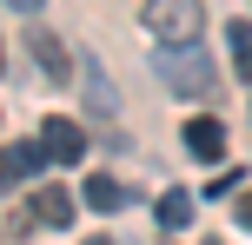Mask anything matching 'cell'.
I'll list each match as a JSON object with an SVG mask.
<instances>
[{
  "label": "cell",
  "instance_id": "e0dca14e",
  "mask_svg": "<svg viewBox=\"0 0 252 245\" xmlns=\"http://www.w3.org/2000/svg\"><path fill=\"white\" fill-rule=\"evenodd\" d=\"M0 60H7V53H0Z\"/></svg>",
  "mask_w": 252,
  "mask_h": 245
},
{
  "label": "cell",
  "instance_id": "ba28073f",
  "mask_svg": "<svg viewBox=\"0 0 252 245\" xmlns=\"http://www.w3.org/2000/svg\"><path fill=\"white\" fill-rule=\"evenodd\" d=\"M159 225H166V232H186V225H192V192L173 186V192L159 199Z\"/></svg>",
  "mask_w": 252,
  "mask_h": 245
},
{
  "label": "cell",
  "instance_id": "7a4b0ae2",
  "mask_svg": "<svg viewBox=\"0 0 252 245\" xmlns=\"http://www.w3.org/2000/svg\"><path fill=\"white\" fill-rule=\"evenodd\" d=\"M153 66H159V80H166L173 93H186V100H192V93H199V100L213 93V66H206V53H199V47H179V53H166V47H159V60H153Z\"/></svg>",
  "mask_w": 252,
  "mask_h": 245
},
{
  "label": "cell",
  "instance_id": "7c38bea8",
  "mask_svg": "<svg viewBox=\"0 0 252 245\" xmlns=\"http://www.w3.org/2000/svg\"><path fill=\"white\" fill-rule=\"evenodd\" d=\"M232 219H239L246 232H252V192H239V199H232Z\"/></svg>",
  "mask_w": 252,
  "mask_h": 245
},
{
  "label": "cell",
  "instance_id": "8992f818",
  "mask_svg": "<svg viewBox=\"0 0 252 245\" xmlns=\"http://www.w3.org/2000/svg\"><path fill=\"white\" fill-rule=\"evenodd\" d=\"M80 199H87L93 212H120V206H133V186H120V179H87Z\"/></svg>",
  "mask_w": 252,
  "mask_h": 245
},
{
  "label": "cell",
  "instance_id": "2e32d148",
  "mask_svg": "<svg viewBox=\"0 0 252 245\" xmlns=\"http://www.w3.org/2000/svg\"><path fill=\"white\" fill-rule=\"evenodd\" d=\"M206 245H219V239H206Z\"/></svg>",
  "mask_w": 252,
  "mask_h": 245
},
{
  "label": "cell",
  "instance_id": "4fadbf2b",
  "mask_svg": "<svg viewBox=\"0 0 252 245\" xmlns=\"http://www.w3.org/2000/svg\"><path fill=\"white\" fill-rule=\"evenodd\" d=\"M7 7H20V13H40V0H7Z\"/></svg>",
  "mask_w": 252,
  "mask_h": 245
},
{
  "label": "cell",
  "instance_id": "3957f363",
  "mask_svg": "<svg viewBox=\"0 0 252 245\" xmlns=\"http://www.w3.org/2000/svg\"><path fill=\"white\" fill-rule=\"evenodd\" d=\"M27 47H33V60H40V73H47L53 80V86H66V80H73V60H66V47H60V40H53L47 33V27H27Z\"/></svg>",
  "mask_w": 252,
  "mask_h": 245
},
{
  "label": "cell",
  "instance_id": "5b68a950",
  "mask_svg": "<svg viewBox=\"0 0 252 245\" xmlns=\"http://www.w3.org/2000/svg\"><path fill=\"white\" fill-rule=\"evenodd\" d=\"M186 153L206 159V166L226 159V126H219V119H186Z\"/></svg>",
  "mask_w": 252,
  "mask_h": 245
},
{
  "label": "cell",
  "instance_id": "52a82bcc",
  "mask_svg": "<svg viewBox=\"0 0 252 245\" xmlns=\"http://www.w3.org/2000/svg\"><path fill=\"white\" fill-rule=\"evenodd\" d=\"M33 219H40V225H53V232H60V225L73 219V199H66L60 186H40V199H33Z\"/></svg>",
  "mask_w": 252,
  "mask_h": 245
},
{
  "label": "cell",
  "instance_id": "9c48e42d",
  "mask_svg": "<svg viewBox=\"0 0 252 245\" xmlns=\"http://www.w3.org/2000/svg\"><path fill=\"white\" fill-rule=\"evenodd\" d=\"M27 179V166H20V153H7V146H0V192H13V186Z\"/></svg>",
  "mask_w": 252,
  "mask_h": 245
},
{
  "label": "cell",
  "instance_id": "30bf717a",
  "mask_svg": "<svg viewBox=\"0 0 252 245\" xmlns=\"http://www.w3.org/2000/svg\"><path fill=\"white\" fill-rule=\"evenodd\" d=\"M13 153H20V166H27V179H33V172L47 166V146H40V139H20V146H13Z\"/></svg>",
  "mask_w": 252,
  "mask_h": 245
},
{
  "label": "cell",
  "instance_id": "277c9868",
  "mask_svg": "<svg viewBox=\"0 0 252 245\" xmlns=\"http://www.w3.org/2000/svg\"><path fill=\"white\" fill-rule=\"evenodd\" d=\"M40 146H47V159H60V166H73V159L87 153V133H80L73 119H40Z\"/></svg>",
  "mask_w": 252,
  "mask_h": 245
},
{
  "label": "cell",
  "instance_id": "6da1fadb",
  "mask_svg": "<svg viewBox=\"0 0 252 245\" xmlns=\"http://www.w3.org/2000/svg\"><path fill=\"white\" fill-rule=\"evenodd\" d=\"M199 27H206V7H199V0H146V33L159 40L166 53L199 47Z\"/></svg>",
  "mask_w": 252,
  "mask_h": 245
},
{
  "label": "cell",
  "instance_id": "5bb4252c",
  "mask_svg": "<svg viewBox=\"0 0 252 245\" xmlns=\"http://www.w3.org/2000/svg\"><path fill=\"white\" fill-rule=\"evenodd\" d=\"M246 86H252V66H246Z\"/></svg>",
  "mask_w": 252,
  "mask_h": 245
},
{
  "label": "cell",
  "instance_id": "8fae6325",
  "mask_svg": "<svg viewBox=\"0 0 252 245\" xmlns=\"http://www.w3.org/2000/svg\"><path fill=\"white\" fill-rule=\"evenodd\" d=\"M232 53H239V73L252 66V27L246 20H232Z\"/></svg>",
  "mask_w": 252,
  "mask_h": 245
},
{
  "label": "cell",
  "instance_id": "9a60e30c",
  "mask_svg": "<svg viewBox=\"0 0 252 245\" xmlns=\"http://www.w3.org/2000/svg\"><path fill=\"white\" fill-rule=\"evenodd\" d=\"M93 245H106V239H93Z\"/></svg>",
  "mask_w": 252,
  "mask_h": 245
}]
</instances>
